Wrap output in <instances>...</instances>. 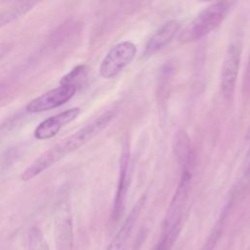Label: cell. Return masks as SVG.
I'll use <instances>...</instances> for the list:
<instances>
[{
	"label": "cell",
	"instance_id": "1",
	"mask_svg": "<svg viewBox=\"0 0 250 250\" xmlns=\"http://www.w3.org/2000/svg\"><path fill=\"white\" fill-rule=\"evenodd\" d=\"M116 115V109L111 108L102 113L94 120L86 124L84 127L68 136L59 144L51 147L49 150L41 154L34 162H32L21 174L22 181H29L39 175L41 172L66 156L68 153L76 150L84 146L100 132H102L112 121Z\"/></svg>",
	"mask_w": 250,
	"mask_h": 250
},
{
	"label": "cell",
	"instance_id": "2",
	"mask_svg": "<svg viewBox=\"0 0 250 250\" xmlns=\"http://www.w3.org/2000/svg\"><path fill=\"white\" fill-rule=\"evenodd\" d=\"M190 183L191 172L188 165L183 168L181 179L170 202L163 224L162 234L155 250H170L176 241L181 229L183 212L188 196Z\"/></svg>",
	"mask_w": 250,
	"mask_h": 250
},
{
	"label": "cell",
	"instance_id": "3",
	"mask_svg": "<svg viewBox=\"0 0 250 250\" xmlns=\"http://www.w3.org/2000/svg\"><path fill=\"white\" fill-rule=\"evenodd\" d=\"M233 3L229 1H218L204 8L179 34L181 43L197 41L214 29L226 19L231 10Z\"/></svg>",
	"mask_w": 250,
	"mask_h": 250
},
{
	"label": "cell",
	"instance_id": "4",
	"mask_svg": "<svg viewBox=\"0 0 250 250\" xmlns=\"http://www.w3.org/2000/svg\"><path fill=\"white\" fill-rule=\"evenodd\" d=\"M136 54V45L130 41H123L114 45L103 59L100 74L106 79L116 76L132 62Z\"/></svg>",
	"mask_w": 250,
	"mask_h": 250
},
{
	"label": "cell",
	"instance_id": "5",
	"mask_svg": "<svg viewBox=\"0 0 250 250\" xmlns=\"http://www.w3.org/2000/svg\"><path fill=\"white\" fill-rule=\"evenodd\" d=\"M240 61L241 45L236 42L230 43L225 53L220 75L221 90L226 98L230 97L234 91Z\"/></svg>",
	"mask_w": 250,
	"mask_h": 250
},
{
	"label": "cell",
	"instance_id": "6",
	"mask_svg": "<svg viewBox=\"0 0 250 250\" xmlns=\"http://www.w3.org/2000/svg\"><path fill=\"white\" fill-rule=\"evenodd\" d=\"M75 92V85L62 84L61 86L52 89L29 102L26 106V110L28 112L37 113L53 109L69 101L74 96Z\"/></svg>",
	"mask_w": 250,
	"mask_h": 250
},
{
	"label": "cell",
	"instance_id": "7",
	"mask_svg": "<svg viewBox=\"0 0 250 250\" xmlns=\"http://www.w3.org/2000/svg\"><path fill=\"white\" fill-rule=\"evenodd\" d=\"M181 24L177 20H171L163 23L147 40L142 54V58L147 59L165 48L180 31Z\"/></svg>",
	"mask_w": 250,
	"mask_h": 250
},
{
	"label": "cell",
	"instance_id": "8",
	"mask_svg": "<svg viewBox=\"0 0 250 250\" xmlns=\"http://www.w3.org/2000/svg\"><path fill=\"white\" fill-rule=\"evenodd\" d=\"M80 113L79 107H73L51 116L41 122L34 130V137L38 140H46L54 137L66 124L73 121Z\"/></svg>",
	"mask_w": 250,
	"mask_h": 250
},
{
	"label": "cell",
	"instance_id": "9",
	"mask_svg": "<svg viewBox=\"0 0 250 250\" xmlns=\"http://www.w3.org/2000/svg\"><path fill=\"white\" fill-rule=\"evenodd\" d=\"M54 233L58 250H72L73 229L71 216L67 209L62 208L57 213Z\"/></svg>",
	"mask_w": 250,
	"mask_h": 250
},
{
	"label": "cell",
	"instance_id": "10",
	"mask_svg": "<svg viewBox=\"0 0 250 250\" xmlns=\"http://www.w3.org/2000/svg\"><path fill=\"white\" fill-rule=\"evenodd\" d=\"M129 148L128 146H125L122 151V156L120 160V168H119V178H118V184H117V189L114 199V205H113V212L112 216L115 220L119 218L121 215L123 208H124V202L127 194V188H128V173H129Z\"/></svg>",
	"mask_w": 250,
	"mask_h": 250
},
{
	"label": "cell",
	"instance_id": "11",
	"mask_svg": "<svg viewBox=\"0 0 250 250\" xmlns=\"http://www.w3.org/2000/svg\"><path fill=\"white\" fill-rule=\"evenodd\" d=\"M145 203V197L143 196L142 198L139 199V201L136 203L134 208L132 209L131 213L125 220L123 226L120 228L118 232L115 234L114 238L108 245L106 250H122L130 232L132 231V229L139 217V214L141 212V209Z\"/></svg>",
	"mask_w": 250,
	"mask_h": 250
},
{
	"label": "cell",
	"instance_id": "12",
	"mask_svg": "<svg viewBox=\"0 0 250 250\" xmlns=\"http://www.w3.org/2000/svg\"><path fill=\"white\" fill-rule=\"evenodd\" d=\"M175 154L182 167L188 166L191 160V148L188 135L185 132H179L175 138Z\"/></svg>",
	"mask_w": 250,
	"mask_h": 250
},
{
	"label": "cell",
	"instance_id": "13",
	"mask_svg": "<svg viewBox=\"0 0 250 250\" xmlns=\"http://www.w3.org/2000/svg\"><path fill=\"white\" fill-rule=\"evenodd\" d=\"M35 2H22L20 4H17L15 7H12L11 9L3 12L0 14V26L12 21L13 20L21 17V15L25 14L27 11L33 8L35 5Z\"/></svg>",
	"mask_w": 250,
	"mask_h": 250
},
{
	"label": "cell",
	"instance_id": "14",
	"mask_svg": "<svg viewBox=\"0 0 250 250\" xmlns=\"http://www.w3.org/2000/svg\"><path fill=\"white\" fill-rule=\"evenodd\" d=\"M28 250H50L41 229L32 227L28 231Z\"/></svg>",
	"mask_w": 250,
	"mask_h": 250
},
{
	"label": "cell",
	"instance_id": "15",
	"mask_svg": "<svg viewBox=\"0 0 250 250\" xmlns=\"http://www.w3.org/2000/svg\"><path fill=\"white\" fill-rule=\"evenodd\" d=\"M243 87H244V91H245V93H250V57H249V61H248V64H247V68H246L245 75H244Z\"/></svg>",
	"mask_w": 250,
	"mask_h": 250
},
{
	"label": "cell",
	"instance_id": "16",
	"mask_svg": "<svg viewBox=\"0 0 250 250\" xmlns=\"http://www.w3.org/2000/svg\"><path fill=\"white\" fill-rule=\"evenodd\" d=\"M10 50V45L9 44H6V43H3V44H0V59L3 58Z\"/></svg>",
	"mask_w": 250,
	"mask_h": 250
}]
</instances>
